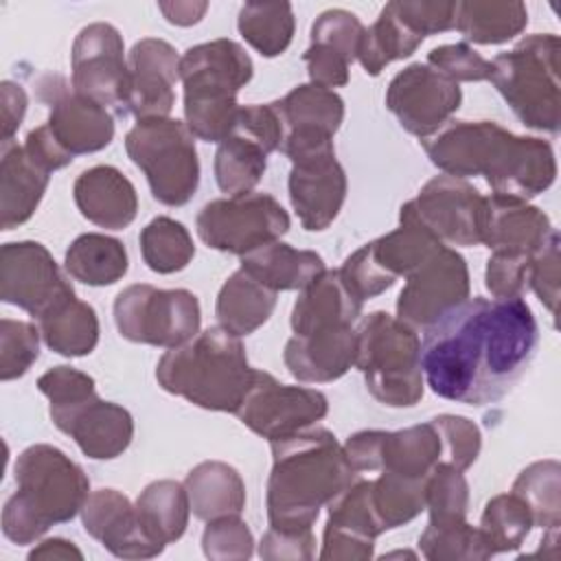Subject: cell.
Listing matches in <instances>:
<instances>
[{"label":"cell","mask_w":561,"mask_h":561,"mask_svg":"<svg viewBox=\"0 0 561 561\" xmlns=\"http://www.w3.org/2000/svg\"><path fill=\"white\" fill-rule=\"evenodd\" d=\"M421 142L443 173L462 180L482 175L497 197L528 202L557 178L548 140L511 134L493 121H449Z\"/></svg>","instance_id":"cell-2"},{"label":"cell","mask_w":561,"mask_h":561,"mask_svg":"<svg viewBox=\"0 0 561 561\" xmlns=\"http://www.w3.org/2000/svg\"><path fill=\"white\" fill-rule=\"evenodd\" d=\"M370 482L373 506L383 530L399 528L421 515V511H425L427 478H408L390 471H379V476Z\"/></svg>","instance_id":"cell-45"},{"label":"cell","mask_w":561,"mask_h":561,"mask_svg":"<svg viewBox=\"0 0 561 561\" xmlns=\"http://www.w3.org/2000/svg\"><path fill=\"white\" fill-rule=\"evenodd\" d=\"M85 533L118 559H151L164 548L140 526L136 504L116 489L92 491L81 508Z\"/></svg>","instance_id":"cell-23"},{"label":"cell","mask_w":561,"mask_h":561,"mask_svg":"<svg viewBox=\"0 0 561 561\" xmlns=\"http://www.w3.org/2000/svg\"><path fill=\"white\" fill-rule=\"evenodd\" d=\"M511 493H515L528 506L535 526H541L543 530H559L561 465L557 460H537L522 469Z\"/></svg>","instance_id":"cell-42"},{"label":"cell","mask_w":561,"mask_h":561,"mask_svg":"<svg viewBox=\"0 0 561 561\" xmlns=\"http://www.w3.org/2000/svg\"><path fill=\"white\" fill-rule=\"evenodd\" d=\"M39 392L48 399V414L59 430L79 408L96 399L94 379L70 366H55L37 379Z\"/></svg>","instance_id":"cell-47"},{"label":"cell","mask_w":561,"mask_h":561,"mask_svg":"<svg viewBox=\"0 0 561 561\" xmlns=\"http://www.w3.org/2000/svg\"><path fill=\"white\" fill-rule=\"evenodd\" d=\"M59 430L68 434L88 458L112 460L129 447L134 419L123 405L96 397L79 408Z\"/></svg>","instance_id":"cell-27"},{"label":"cell","mask_w":561,"mask_h":561,"mask_svg":"<svg viewBox=\"0 0 561 561\" xmlns=\"http://www.w3.org/2000/svg\"><path fill=\"white\" fill-rule=\"evenodd\" d=\"M530 256L493 252L486 261L484 285L493 294V298H513L519 296L526 287Z\"/></svg>","instance_id":"cell-58"},{"label":"cell","mask_w":561,"mask_h":561,"mask_svg":"<svg viewBox=\"0 0 561 561\" xmlns=\"http://www.w3.org/2000/svg\"><path fill=\"white\" fill-rule=\"evenodd\" d=\"M202 533V550L215 561H241L254 552V537L239 515H226L206 522Z\"/></svg>","instance_id":"cell-50"},{"label":"cell","mask_w":561,"mask_h":561,"mask_svg":"<svg viewBox=\"0 0 561 561\" xmlns=\"http://www.w3.org/2000/svg\"><path fill=\"white\" fill-rule=\"evenodd\" d=\"M427 66L443 72L447 79L460 81H489L491 61L484 59L469 44H443L427 53Z\"/></svg>","instance_id":"cell-53"},{"label":"cell","mask_w":561,"mask_h":561,"mask_svg":"<svg viewBox=\"0 0 561 561\" xmlns=\"http://www.w3.org/2000/svg\"><path fill=\"white\" fill-rule=\"evenodd\" d=\"M351 467L362 471H390L408 478H427L443 462V443L432 421L405 430H362L342 445Z\"/></svg>","instance_id":"cell-13"},{"label":"cell","mask_w":561,"mask_h":561,"mask_svg":"<svg viewBox=\"0 0 561 561\" xmlns=\"http://www.w3.org/2000/svg\"><path fill=\"white\" fill-rule=\"evenodd\" d=\"M537 342V320L522 296L467 298L425 329L423 379L443 399L489 405L519 381Z\"/></svg>","instance_id":"cell-1"},{"label":"cell","mask_w":561,"mask_h":561,"mask_svg":"<svg viewBox=\"0 0 561 561\" xmlns=\"http://www.w3.org/2000/svg\"><path fill=\"white\" fill-rule=\"evenodd\" d=\"M370 480H353L329 506L322 535V561H364L373 557L375 539L386 533L373 506Z\"/></svg>","instance_id":"cell-21"},{"label":"cell","mask_w":561,"mask_h":561,"mask_svg":"<svg viewBox=\"0 0 561 561\" xmlns=\"http://www.w3.org/2000/svg\"><path fill=\"white\" fill-rule=\"evenodd\" d=\"M13 478L18 489L4 502L2 533L18 546L33 543L50 526L70 522L90 495L85 471L46 443L31 445L18 456Z\"/></svg>","instance_id":"cell-4"},{"label":"cell","mask_w":561,"mask_h":561,"mask_svg":"<svg viewBox=\"0 0 561 561\" xmlns=\"http://www.w3.org/2000/svg\"><path fill=\"white\" fill-rule=\"evenodd\" d=\"M39 99L48 105L46 127L59 147L75 156L105 149L114 138V118L107 107L68 90L59 75H44L37 81Z\"/></svg>","instance_id":"cell-18"},{"label":"cell","mask_w":561,"mask_h":561,"mask_svg":"<svg viewBox=\"0 0 561 561\" xmlns=\"http://www.w3.org/2000/svg\"><path fill=\"white\" fill-rule=\"evenodd\" d=\"M72 90L112 107L116 114H127L129 68L125 59L123 35L107 22H94L79 31L70 53Z\"/></svg>","instance_id":"cell-14"},{"label":"cell","mask_w":561,"mask_h":561,"mask_svg":"<svg viewBox=\"0 0 561 561\" xmlns=\"http://www.w3.org/2000/svg\"><path fill=\"white\" fill-rule=\"evenodd\" d=\"M528 24V9L519 0L456 2V31L473 44H504Z\"/></svg>","instance_id":"cell-36"},{"label":"cell","mask_w":561,"mask_h":561,"mask_svg":"<svg viewBox=\"0 0 561 561\" xmlns=\"http://www.w3.org/2000/svg\"><path fill=\"white\" fill-rule=\"evenodd\" d=\"M327 412L329 401L320 390L287 386L270 373L259 370L237 416L254 434L272 443L311 427L324 419Z\"/></svg>","instance_id":"cell-15"},{"label":"cell","mask_w":561,"mask_h":561,"mask_svg":"<svg viewBox=\"0 0 561 561\" xmlns=\"http://www.w3.org/2000/svg\"><path fill=\"white\" fill-rule=\"evenodd\" d=\"M50 173L28 158L24 145L7 140L0 147V230H13L37 210Z\"/></svg>","instance_id":"cell-26"},{"label":"cell","mask_w":561,"mask_h":561,"mask_svg":"<svg viewBox=\"0 0 561 561\" xmlns=\"http://www.w3.org/2000/svg\"><path fill=\"white\" fill-rule=\"evenodd\" d=\"M355 366L368 392L383 405L412 408L423 397L421 340L416 329L386 311L364 316L355 329Z\"/></svg>","instance_id":"cell-8"},{"label":"cell","mask_w":561,"mask_h":561,"mask_svg":"<svg viewBox=\"0 0 561 561\" xmlns=\"http://www.w3.org/2000/svg\"><path fill=\"white\" fill-rule=\"evenodd\" d=\"M366 26L346 9H329L311 24V44H322L346 57L351 64L359 55Z\"/></svg>","instance_id":"cell-52"},{"label":"cell","mask_w":561,"mask_h":561,"mask_svg":"<svg viewBox=\"0 0 561 561\" xmlns=\"http://www.w3.org/2000/svg\"><path fill=\"white\" fill-rule=\"evenodd\" d=\"M28 559L31 561H37V559H61V561L77 559V561H81L83 552L72 541L61 539V537H53V539L39 541V546H35L28 552Z\"/></svg>","instance_id":"cell-64"},{"label":"cell","mask_w":561,"mask_h":561,"mask_svg":"<svg viewBox=\"0 0 561 561\" xmlns=\"http://www.w3.org/2000/svg\"><path fill=\"white\" fill-rule=\"evenodd\" d=\"M140 252L151 272L173 274L193 261L195 245L180 221L160 215L140 230Z\"/></svg>","instance_id":"cell-44"},{"label":"cell","mask_w":561,"mask_h":561,"mask_svg":"<svg viewBox=\"0 0 561 561\" xmlns=\"http://www.w3.org/2000/svg\"><path fill=\"white\" fill-rule=\"evenodd\" d=\"M526 285L537 294L541 305L557 313L559 305V285H561V267H559V232L554 230L550 239L530 256Z\"/></svg>","instance_id":"cell-55"},{"label":"cell","mask_w":561,"mask_h":561,"mask_svg":"<svg viewBox=\"0 0 561 561\" xmlns=\"http://www.w3.org/2000/svg\"><path fill=\"white\" fill-rule=\"evenodd\" d=\"M270 445L272 471L265 497L270 528L311 530L320 508L342 493L357 471L344 447L324 427H307Z\"/></svg>","instance_id":"cell-3"},{"label":"cell","mask_w":561,"mask_h":561,"mask_svg":"<svg viewBox=\"0 0 561 561\" xmlns=\"http://www.w3.org/2000/svg\"><path fill=\"white\" fill-rule=\"evenodd\" d=\"M136 513L142 530L162 548L178 541L188 526L191 504L186 486L178 480H156L147 484L138 500Z\"/></svg>","instance_id":"cell-34"},{"label":"cell","mask_w":561,"mask_h":561,"mask_svg":"<svg viewBox=\"0 0 561 561\" xmlns=\"http://www.w3.org/2000/svg\"><path fill=\"white\" fill-rule=\"evenodd\" d=\"M302 61L307 64L309 81L313 85L322 88H340L348 83V66L351 61L335 53L329 46L322 44H309V48L302 53Z\"/></svg>","instance_id":"cell-60"},{"label":"cell","mask_w":561,"mask_h":561,"mask_svg":"<svg viewBox=\"0 0 561 561\" xmlns=\"http://www.w3.org/2000/svg\"><path fill=\"white\" fill-rule=\"evenodd\" d=\"M245 357L241 337L208 327L182 346L169 348L158 366L156 379L162 390L213 412L237 414L245 394L256 381Z\"/></svg>","instance_id":"cell-5"},{"label":"cell","mask_w":561,"mask_h":561,"mask_svg":"<svg viewBox=\"0 0 561 561\" xmlns=\"http://www.w3.org/2000/svg\"><path fill=\"white\" fill-rule=\"evenodd\" d=\"M533 526L535 524L528 506L515 493H500L486 502L478 530L489 554L493 557L517 550L526 541Z\"/></svg>","instance_id":"cell-43"},{"label":"cell","mask_w":561,"mask_h":561,"mask_svg":"<svg viewBox=\"0 0 561 561\" xmlns=\"http://www.w3.org/2000/svg\"><path fill=\"white\" fill-rule=\"evenodd\" d=\"M241 270L274 291H300L327 267L313 250H296L289 243L274 241L241 256Z\"/></svg>","instance_id":"cell-32"},{"label":"cell","mask_w":561,"mask_h":561,"mask_svg":"<svg viewBox=\"0 0 561 561\" xmlns=\"http://www.w3.org/2000/svg\"><path fill=\"white\" fill-rule=\"evenodd\" d=\"M467 298V261L449 245H440L405 276V285L397 298V318L412 329H427Z\"/></svg>","instance_id":"cell-17"},{"label":"cell","mask_w":561,"mask_h":561,"mask_svg":"<svg viewBox=\"0 0 561 561\" xmlns=\"http://www.w3.org/2000/svg\"><path fill=\"white\" fill-rule=\"evenodd\" d=\"M28 105V96L20 83L2 81L0 83V129H2V142L13 140V134L24 121Z\"/></svg>","instance_id":"cell-62"},{"label":"cell","mask_w":561,"mask_h":561,"mask_svg":"<svg viewBox=\"0 0 561 561\" xmlns=\"http://www.w3.org/2000/svg\"><path fill=\"white\" fill-rule=\"evenodd\" d=\"M368 245L377 265L397 280V276H408L445 243L438 241L405 206H401L399 228Z\"/></svg>","instance_id":"cell-37"},{"label":"cell","mask_w":561,"mask_h":561,"mask_svg":"<svg viewBox=\"0 0 561 561\" xmlns=\"http://www.w3.org/2000/svg\"><path fill=\"white\" fill-rule=\"evenodd\" d=\"M423 39L425 37L414 33L388 2L379 11L375 24L364 31L357 61L362 64L366 75L377 77L388 64L410 57L421 46Z\"/></svg>","instance_id":"cell-40"},{"label":"cell","mask_w":561,"mask_h":561,"mask_svg":"<svg viewBox=\"0 0 561 561\" xmlns=\"http://www.w3.org/2000/svg\"><path fill=\"white\" fill-rule=\"evenodd\" d=\"M287 188L302 228L309 232L327 230L346 199V173L335 160V149L291 160Z\"/></svg>","instance_id":"cell-20"},{"label":"cell","mask_w":561,"mask_h":561,"mask_svg":"<svg viewBox=\"0 0 561 561\" xmlns=\"http://www.w3.org/2000/svg\"><path fill=\"white\" fill-rule=\"evenodd\" d=\"M287 210L270 193H245L208 202L195 219L199 239L219 252L245 256L289 230Z\"/></svg>","instance_id":"cell-11"},{"label":"cell","mask_w":561,"mask_h":561,"mask_svg":"<svg viewBox=\"0 0 561 561\" xmlns=\"http://www.w3.org/2000/svg\"><path fill=\"white\" fill-rule=\"evenodd\" d=\"M559 50L554 33H533L491 61L489 81L530 129L557 134L561 125Z\"/></svg>","instance_id":"cell-7"},{"label":"cell","mask_w":561,"mask_h":561,"mask_svg":"<svg viewBox=\"0 0 561 561\" xmlns=\"http://www.w3.org/2000/svg\"><path fill=\"white\" fill-rule=\"evenodd\" d=\"M158 9L167 18V22L178 26H191L204 18L208 2H160Z\"/></svg>","instance_id":"cell-63"},{"label":"cell","mask_w":561,"mask_h":561,"mask_svg":"<svg viewBox=\"0 0 561 561\" xmlns=\"http://www.w3.org/2000/svg\"><path fill=\"white\" fill-rule=\"evenodd\" d=\"M340 276L362 302L383 294L394 285V278L377 265L368 243L355 250L351 256H346V261L340 267Z\"/></svg>","instance_id":"cell-56"},{"label":"cell","mask_w":561,"mask_h":561,"mask_svg":"<svg viewBox=\"0 0 561 561\" xmlns=\"http://www.w3.org/2000/svg\"><path fill=\"white\" fill-rule=\"evenodd\" d=\"M462 103L460 85L427 64H410L392 77L386 90V107L412 136H434Z\"/></svg>","instance_id":"cell-16"},{"label":"cell","mask_w":561,"mask_h":561,"mask_svg":"<svg viewBox=\"0 0 561 561\" xmlns=\"http://www.w3.org/2000/svg\"><path fill=\"white\" fill-rule=\"evenodd\" d=\"M425 508L430 522H465L469 508V484L460 469L438 462L425 482Z\"/></svg>","instance_id":"cell-48"},{"label":"cell","mask_w":561,"mask_h":561,"mask_svg":"<svg viewBox=\"0 0 561 561\" xmlns=\"http://www.w3.org/2000/svg\"><path fill=\"white\" fill-rule=\"evenodd\" d=\"M127 114L138 121L167 118L175 103L173 85L180 79L178 50L158 37L136 42L127 55Z\"/></svg>","instance_id":"cell-22"},{"label":"cell","mask_w":561,"mask_h":561,"mask_svg":"<svg viewBox=\"0 0 561 561\" xmlns=\"http://www.w3.org/2000/svg\"><path fill=\"white\" fill-rule=\"evenodd\" d=\"M24 151L28 153L31 160H35L42 169H46L48 173L64 169L66 164L72 162V156L66 153L59 142L53 138V134L48 131L46 123L35 127L33 131H28L26 140H24Z\"/></svg>","instance_id":"cell-61"},{"label":"cell","mask_w":561,"mask_h":561,"mask_svg":"<svg viewBox=\"0 0 561 561\" xmlns=\"http://www.w3.org/2000/svg\"><path fill=\"white\" fill-rule=\"evenodd\" d=\"M294 26L289 2H245L237 18L241 37L263 57L283 55L291 44Z\"/></svg>","instance_id":"cell-41"},{"label":"cell","mask_w":561,"mask_h":561,"mask_svg":"<svg viewBox=\"0 0 561 561\" xmlns=\"http://www.w3.org/2000/svg\"><path fill=\"white\" fill-rule=\"evenodd\" d=\"M419 548L430 561H484L489 550L478 528L465 522H427L419 537Z\"/></svg>","instance_id":"cell-46"},{"label":"cell","mask_w":561,"mask_h":561,"mask_svg":"<svg viewBox=\"0 0 561 561\" xmlns=\"http://www.w3.org/2000/svg\"><path fill=\"white\" fill-rule=\"evenodd\" d=\"M72 289L46 245L11 241L0 248V298L39 318L61 294Z\"/></svg>","instance_id":"cell-19"},{"label":"cell","mask_w":561,"mask_h":561,"mask_svg":"<svg viewBox=\"0 0 561 561\" xmlns=\"http://www.w3.org/2000/svg\"><path fill=\"white\" fill-rule=\"evenodd\" d=\"M64 265L75 280L90 287H105L127 274L129 259L123 241L101 232H85L68 245Z\"/></svg>","instance_id":"cell-35"},{"label":"cell","mask_w":561,"mask_h":561,"mask_svg":"<svg viewBox=\"0 0 561 561\" xmlns=\"http://www.w3.org/2000/svg\"><path fill=\"white\" fill-rule=\"evenodd\" d=\"M79 213L94 226L107 230L127 228L138 213V195L134 184L110 164L85 169L72 186Z\"/></svg>","instance_id":"cell-25"},{"label":"cell","mask_w":561,"mask_h":561,"mask_svg":"<svg viewBox=\"0 0 561 561\" xmlns=\"http://www.w3.org/2000/svg\"><path fill=\"white\" fill-rule=\"evenodd\" d=\"M131 162L145 173L151 195L164 206H184L199 186L195 136L175 118L138 121L125 136Z\"/></svg>","instance_id":"cell-9"},{"label":"cell","mask_w":561,"mask_h":561,"mask_svg":"<svg viewBox=\"0 0 561 561\" xmlns=\"http://www.w3.org/2000/svg\"><path fill=\"white\" fill-rule=\"evenodd\" d=\"M403 206L443 243L471 248L484 241L489 197L462 178L436 175Z\"/></svg>","instance_id":"cell-12"},{"label":"cell","mask_w":561,"mask_h":561,"mask_svg":"<svg viewBox=\"0 0 561 561\" xmlns=\"http://www.w3.org/2000/svg\"><path fill=\"white\" fill-rule=\"evenodd\" d=\"M390 7L421 37L456 26V2L451 0H394Z\"/></svg>","instance_id":"cell-57"},{"label":"cell","mask_w":561,"mask_h":561,"mask_svg":"<svg viewBox=\"0 0 561 561\" xmlns=\"http://www.w3.org/2000/svg\"><path fill=\"white\" fill-rule=\"evenodd\" d=\"M234 131H241L252 140H256L267 151V156L274 151H280L285 142L287 125H285L278 101L241 105Z\"/></svg>","instance_id":"cell-54"},{"label":"cell","mask_w":561,"mask_h":561,"mask_svg":"<svg viewBox=\"0 0 561 561\" xmlns=\"http://www.w3.org/2000/svg\"><path fill=\"white\" fill-rule=\"evenodd\" d=\"M44 344L64 357L90 355L99 344V318L92 305L77 298L75 289L61 294L39 318Z\"/></svg>","instance_id":"cell-30"},{"label":"cell","mask_w":561,"mask_h":561,"mask_svg":"<svg viewBox=\"0 0 561 561\" xmlns=\"http://www.w3.org/2000/svg\"><path fill=\"white\" fill-rule=\"evenodd\" d=\"M215 180L228 197L252 193L267 169V151L241 131H232L215 151Z\"/></svg>","instance_id":"cell-39"},{"label":"cell","mask_w":561,"mask_h":561,"mask_svg":"<svg viewBox=\"0 0 561 561\" xmlns=\"http://www.w3.org/2000/svg\"><path fill=\"white\" fill-rule=\"evenodd\" d=\"M554 232L550 217L526 202L489 197V217L484 228V245L493 252L533 256Z\"/></svg>","instance_id":"cell-29"},{"label":"cell","mask_w":561,"mask_h":561,"mask_svg":"<svg viewBox=\"0 0 561 561\" xmlns=\"http://www.w3.org/2000/svg\"><path fill=\"white\" fill-rule=\"evenodd\" d=\"M274 289L259 283L245 270H237L221 285L215 302V316L219 327L234 333L237 337L254 333L263 327L276 307Z\"/></svg>","instance_id":"cell-33"},{"label":"cell","mask_w":561,"mask_h":561,"mask_svg":"<svg viewBox=\"0 0 561 561\" xmlns=\"http://www.w3.org/2000/svg\"><path fill=\"white\" fill-rule=\"evenodd\" d=\"M430 421L438 430L443 443V462L467 471L476 462L482 447L480 427L458 414H438Z\"/></svg>","instance_id":"cell-51"},{"label":"cell","mask_w":561,"mask_h":561,"mask_svg":"<svg viewBox=\"0 0 561 561\" xmlns=\"http://www.w3.org/2000/svg\"><path fill=\"white\" fill-rule=\"evenodd\" d=\"M357 337L351 324L318 329L305 335H291L285 344V366L302 383L335 381L355 366Z\"/></svg>","instance_id":"cell-24"},{"label":"cell","mask_w":561,"mask_h":561,"mask_svg":"<svg viewBox=\"0 0 561 561\" xmlns=\"http://www.w3.org/2000/svg\"><path fill=\"white\" fill-rule=\"evenodd\" d=\"M280 112L289 131H313L333 136L344 121V101L337 92L305 83L296 85L280 101ZM285 134V136H287Z\"/></svg>","instance_id":"cell-38"},{"label":"cell","mask_w":561,"mask_h":561,"mask_svg":"<svg viewBox=\"0 0 561 561\" xmlns=\"http://www.w3.org/2000/svg\"><path fill=\"white\" fill-rule=\"evenodd\" d=\"M316 554V537L311 530L287 533L267 528L259 543V557L267 561H309Z\"/></svg>","instance_id":"cell-59"},{"label":"cell","mask_w":561,"mask_h":561,"mask_svg":"<svg viewBox=\"0 0 561 561\" xmlns=\"http://www.w3.org/2000/svg\"><path fill=\"white\" fill-rule=\"evenodd\" d=\"M118 333L136 344L175 348L199 333V300L188 289H158L136 283L114 300Z\"/></svg>","instance_id":"cell-10"},{"label":"cell","mask_w":561,"mask_h":561,"mask_svg":"<svg viewBox=\"0 0 561 561\" xmlns=\"http://www.w3.org/2000/svg\"><path fill=\"white\" fill-rule=\"evenodd\" d=\"M39 327L24 320H0V379L11 381L28 373L39 357Z\"/></svg>","instance_id":"cell-49"},{"label":"cell","mask_w":561,"mask_h":561,"mask_svg":"<svg viewBox=\"0 0 561 561\" xmlns=\"http://www.w3.org/2000/svg\"><path fill=\"white\" fill-rule=\"evenodd\" d=\"M191 513L210 522L226 515H241L245 508V484L234 467L221 460L195 465L184 480Z\"/></svg>","instance_id":"cell-31"},{"label":"cell","mask_w":561,"mask_h":561,"mask_svg":"<svg viewBox=\"0 0 561 561\" xmlns=\"http://www.w3.org/2000/svg\"><path fill=\"white\" fill-rule=\"evenodd\" d=\"M252 72L250 55L232 39L204 42L180 57L184 123L195 138L219 145L234 131L241 110L237 92L250 83Z\"/></svg>","instance_id":"cell-6"},{"label":"cell","mask_w":561,"mask_h":561,"mask_svg":"<svg viewBox=\"0 0 561 561\" xmlns=\"http://www.w3.org/2000/svg\"><path fill=\"white\" fill-rule=\"evenodd\" d=\"M362 307L364 302L346 287L340 270H324L300 289L291 309V329L296 335H305L329 327H353Z\"/></svg>","instance_id":"cell-28"}]
</instances>
